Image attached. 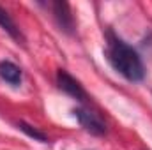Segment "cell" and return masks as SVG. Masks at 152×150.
Listing matches in <instances>:
<instances>
[{
  "label": "cell",
  "instance_id": "cell-1",
  "mask_svg": "<svg viewBox=\"0 0 152 150\" xmlns=\"http://www.w3.org/2000/svg\"><path fill=\"white\" fill-rule=\"evenodd\" d=\"M108 60L113 66L117 73L124 76L129 81H142L145 76V67L143 62L140 58V55L136 53V50H133L129 44H126L122 39L113 36L112 32H108V50H106Z\"/></svg>",
  "mask_w": 152,
  "mask_h": 150
},
{
  "label": "cell",
  "instance_id": "cell-2",
  "mask_svg": "<svg viewBox=\"0 0 152 150\" xmlns=\"http://www.w3.org/2000/svg\"><path fill=\"white\" fill-rule=\"evenodd\" d=\"M73 113L76 115L80 125H81L85 131H88L90 134H94V136H103V134L106 133L104 122H103L96 113L88 111V110H83V108H76Z\"/></svg>",
  "mask_w": 152,
  "mask_h": 150
},
{
  "label": "cell",
  "instance_id": "cell-3",
  "mask_svg": "<svg viewBox=\"0 0 152 150\" xmlns=\"http://www.w3.org/2000/svg\"><path fill=\"white\" fill-rule=\"evenodd\" d=\"M57 83H58L60 90H64V92L69 94L71 97H75V99H78V101H85V99H87V94H85L83 87L80 85V81L75 79L67 71L60 69V71L57 73Z\"/></svg>",
  "mask_w": 152,
  "mask_h": 150
},
{
  "label": "cell",
  "instance_id": "cell-4",
  "mask_svg": "<svg viewBox=\"0 0 152 150\" xmlns=\"http://www.w3.org/2000/svg\"><path fill=\"white\" fill-rule=\"evenodd\" d=\"M53 14H55L57 25L60 27L62 32H66V34L75 32V18L71 14V9H69L67 2H62V0L53 2Z\"/></svg>",
  "mask_w": 152,
  "mask_h": 150
},
{
  "label": "cell",
  "instance_id": "cell-5",
  "mask_svg": "<svg viewBox=\"0 0 152 150\" xmlns=\"http://www.w3.org/2000/svg\"><path fill=\"white\" fill-rule=\"evenodd\" d=\"M0 76H2V79H5L11 85H18L21 81V71H20V67L16 64L9 62V60L0 62Z\"/></svg>",
  "mask_w": 152,
  "mask_h": 150
},
{
  "label": "cell",
  "instance_id": "cell-6",
  "mask_svg": "<svg viewBox=\"0 0 152 150\" xmlns=\"http://www.w3.org/2000/svg\"><path fill=\"white\" fill-rule=\"evenodd\" d=\"M0 27H2V28H4L11 37L14 39V41L23 42V36H21L20 28L16 27V23L12 21V18L9 16V12H7L5 9H2V7H0Z\"/></svg>",
  "mask_w": 152,
  "mask_h": 150
},
{
  "label": "cell",
  "instance_id": "cell-7",
  "mask_svg": "<svg viewBox=\"0 0 152 150\" xmlns=\"http://www.w3.org/2000/svg\"><path fill=\"white\" fill-rule=\"evenodd\" d=\"M18 129H20V131H23L27 136H30V138H34V140L41 141V143H46V141H48V138H46V134H44V133H41L39 129L32 127V125H28L27 122H18Z\"/></svg>",
  "mask_w": 152,
  "mask_h": 150
}]
</instances>
